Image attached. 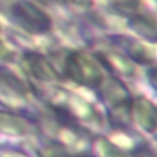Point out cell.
Segmentation results:
<instances>
[{
    "label": "cell",
    "instance_id": "obj_9",
    "mask_svg": "<svg viewBox=\"0 0 157 157\" xmlns=\"http://www.w3.org/2000/svg\"><path fill=\"white\" fill-rule=\"evenodd\" d=\"M56 157H75V156H69V155H64V153H60L59 156H56Z\"/></svg>",
    "mask_w": 157,
    "mask_h": 157
},
{
    "label": "cell",
    "instance_id": "obj_3",
    "mask_svg": "<svg viewBox=\"0 0 157 157\" xmlns=\"http://www.w3.org/2000/svg\"><path fill=\"white\" fill-rule=\"evenodd\" d=\"M0 88H6V91H0V102L7 107H20L25 102L26 90L21 81L10 74H0Z\"/></svg>",
    "mask_w": 157,
    "mask_h": 157
},
{
    "label": "cell",
    "instance_id": "obj_4",
    "mask_svg": "<svg viewBox=\"0 0 157 157\" xmlns=\"http://www.w3.org/2000/svg\"><path fill=\"white\" fill-rule=\"evenodd\" d=\"M27 125L26 121L12 113L0 110V132L10 136H21L26 134Z\"/></svg>",
    "mask_w": 157,
    "mask_h": 157
},
{
    "label": "cell",
    "instance_id": "obj_1",
    "mask_svg": "<svg viewBox=\"0 0 157 157\" xmlns=\"http://www.w3.org/2000/svg\"><path fill=\"white\" fill-rule=\"evenodd\" d=\"M66 71L72 80L86 86H97L102 80L99 70L80 54H72L67 58Z\"/></svg>",
    "mask_w": 157,
    "mask_h": 157
},
{
    "label": "cell",
    "instance_id": "obj_7",
    "mask_svg": "<svg viewBox=\"0 0 157 157\" xmlns=\"http://www.w3.org/2000/svg\"><path fill=\"white\" fill-rule=\"evenodd\" d=\"M132 156H134V157H157V155H156L152 150H150L147 146H145V145L137 146V147L134 150Z\"/></svg>",
    "mask_w": 157,
    "mask_h": 157
},
{
    "label": "cell",
    "instance_id": "obj_2",
    "mask_svg": "<svg viewBox=\"0 0 157 157\" xmlns=\"http://www.w3.org/2000/svg\"><path fill=\"white\" fill-rule=\"evenodd\" d=\"M131 118H134L139 126L148 132L157 129V107L144 97L131 103Z\"/></svg>",
    "mask_w": 157,
    "mask_h": 157
},
{
    "label": "cell",
    "instance_id": "obj_8",
    "mask_svg": "<svg viewBox=\"0 0 157 157\" xmlns=\"http://www.w3.org/2000/svg\"><path fill=\"white\" fill-rule=\"evenodd\" d=\"M148 76H150L151 85H153V86L156 87V90H157V69L151 70V71H150V74H148Z\"/></svg>",
    "mask_w": 157,
    "mask_h": 157
},
{
    "label": "cell",
    "instance_id": "obj_5",
    "mask_svg": "<svg viewBox=\"0 0 157 157\" xmlns=\"http://www.w3.org/2000/svg\"><path fill=\"white\" fill-rule=\"evenodd\" d=\"M29 66L32 69L33 75L39 80H50L54 75L49 64L38 55H32V58L29 59Z\"/></svg>",
    "mask_w": 157,
    "mask_h": 157
},
{
    "label": "cell",
    "instance_id": "obj_6",
    "mask_svg": "<svg viewBox=\"0 0 157 157\" xmlns=\"http://www.w3.org/2000/svg\"><path fill=\"white\" fill-rule=\"evenodd\" d=\"M96 157H128L120 148L112 145L105 139H97L94 142Z\"/></svg>",
    "mask_w": 157,
    "mask_h": 157
}]
</instances>
